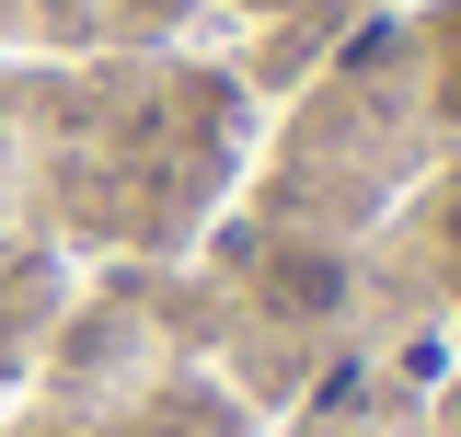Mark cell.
I'll return each mask as SVG.
<instances>
[{
  "mask_svg": "<svg viewBox=\"0 0 461 437\" xmlns=\"http://www.w3.org/2000/svg\"><path fill=\"white\" fill-rule=\"evenodd\" d=\"M127 437H208V426H185V415H139Z\"/></svg>",
  "mask_w": 461,
  "mask_h": 437,
  "instance_id": "cell-5",
  "label": "cell"
},
{
  "mask_svg": "<svg viewBox=\"0 0 461 437\" xmlns=\"http://www.w3.org/2000/svg\"><path fill=\"white\" fill-rule=\"evenodd\" d=\"M115 12H127V23H185L196 0H115Z\"/></svg>",
  "mask_w": 461,
  "mask_h": 437,
  "instance_id": "cell-4",
  "label": "cell"
},
{
  "mask_svg": "<svg viewBox=\"0 0 461 437\" xmlns=\"http://www.w3.org/2000/svg\"><path fill=\"white\" fill-rule=\"evenodd\" d=\"M254 299H266L277 323H335L346 299H357V276H346L335 242H266V254H254Z\"/></svg>",
  "mask_w": 461,
  "mask_h": 437,
  "instance_id": "cell-1",
  "label": "cell"
},
{
  "mask_svg": "<svg viewBox=\"0 0 461 437\" xmlns=\"http://www.w3.org/2000/svg\"><path fill=\"white\" fill-rule=\"evenodd\" d=\"M12 437H93V426H58V415H35V426H12Z\"/></svg>",
  "mask_w": 461,
  "mask_h": 437,
  "instance_id": "cell-6",
  "label": "cell"
},
{
  "mask_svg": "<svg viewBox=\"0 0 461 437\" xmlns=\"http://www.w3.org/2000/svg\"><path fill=\"white\" fill-rule=\"evenodd\" d=\"M427 230H438V276L461 288V173L438 184V208H427Z\"/></svg>",
  "mask_w": 461,
  "mask_h": 437,
  "instance_id": "cell-2",
  "label": "cell"
},
{
  "mask_svg": "<svg viewBox=\"0 0 461 437\" xmlns=\"http://www.w3.org/2000/svg\"><path fill=\"white\" fill-rule=\"evenodd\" d=\"M438 104L461 115V12H450V23H438Z\"/></svg>",
  "mask_w": 461,
  "mask_h": 437,
  "instance_id": "cell-3",
  "label": "cell"
}]
</instances>
